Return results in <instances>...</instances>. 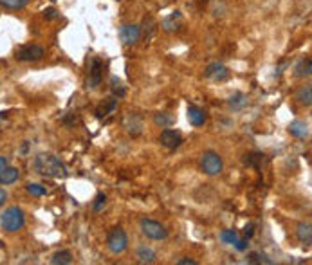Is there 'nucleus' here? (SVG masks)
Returning a JSON list of instances; mask_svg holds the SVG:
<instances>
[{
  "label": "nucleus",
  "instance_id": "23",
  "mask_svg": "<svg viewBox=\"0 0 312 265\" xmlns=\"http://www.w3.org/2000/svg\"><path fill=\"white\" fill-rule=\"evenodd\" d=\"M110 89H112L114 98H125V96H127V89H125L123 81H121L120 78H115V76L110 79Z\"/></svg>",
  "mask_w": 312,
  "mask_h": 265
},
{
  "label": "nucleus",
  "instance_id": "26",
  "mask_svg": "<svg viewBox=\"0 0 312 265\" xmlns=\"http://www.w3.org/2000/svg\"><path fill=\"white\" fill-rule=\"evenodd\" d=\"M105 206H107V195L99 193L98 197H96L94 204H92V209H94L96 213H99V211H103V207Z\"/></svg>",
  "mask_w": 312,
  "mask_h": 265
},
{
  "label": "nucleus",
  "instance_id": "16",
  "mask_svg": "<svg viewBox=\"0 0 312 265\" xmlns=\"http://www.w3.org/2000/svg\"><path fill=\"white\" fill-rule=\"evenodd\" d=\"M72 253L69 249H62V251H56V253L51 256V263L53 265H69L72 263Z\"/></svg>",
  "mask_w": 312,
  "mask_h": 265
},
{
  "label": "nucleus",
  "instance_id": "32",
  "mask_svg": "<svg viewBox=\"0 0 312 265\" xmlns=\"http://www.w3.org/2000/svg\"><path fill=\"white\" fill-rule=\"evenodd\" d=\"M177 265H197V260H193V258H181V260H177Z\"/></svg>",
  "mask_w": 312,
  "mask_h": 265
},
{
  "label": "nucleus",
  "instance_id": "35",
  "mask_svg": "<svg viewBox=\"0 0 312 265\" xmlns=\"http://www.w3.org/2000/svg\"><path fill=\"white\" fill-rule=\"evenodd\" d=\"M244 233H246V238H251V236H253V233H255V228H253V224L247 226L246 231H244Z\"/></svg>",
  "mask_w": 312,
  "mask_h": 265
},
{
  "label": "nucleus",
  "instance_id": "7",
  "mask_svg": "<svg viewBox=\"0 0 312 265\" xmlns=\"http://www.w3.org/2000/svg\"><path fill=\"white\" fill-rule=\"evenodd\" d=\"M120 38L125 46H134L141 38V27L136 24H125L120 29Z\"/></svg>",
  "mask_w": 312,
  "mask_h": 265
},
{
  "label": "nucleus",
  "instance_id": "11",
  "mask_svg": "<svg viewBox=\"0 0 312 265\" xmlns=\"http://www.w3.org/2000/svg\"><path fill=\"white\" fill-rule=\"evenodd\" d=\"M101 78H103V63L101 60L94 58L92 60V65H91V71H89V87L91 89H98L99 83H101Z\"/></svg>",
  "mask_w": 312,
  "mask_h": 265
},
{
  "label": "nucleus",
  "instance_id": "21",
  "mask_svg": "<svg viewBox=\"0 0 312 265\" xmlns=\"http://www.w3.org/2000/svg\"><path fill=\"white\" fill-rule=\"evenodd\" d=\"M173 116L168 112H157L155 116H153V123L157 124V126H161V128H170L173 124Z\"/></svg>",
  "mask_w": 312,
  "mask_h": 265
},
{
  "label": "nucleus",
  "instance_id": "29",
  "mask_svg": "<svg viewBox=\"0 0 312 265\" xmlns=\"http://www.w3.org/2000/svg\"><path fill=\"white\" fill-rule=\"evenodd\" d=\"M262 161H263V155H262V153H251V155H247L246 164H249V166H256V168H258L260 162H262Z\"/></svg>",
  "mask_w": 312,
  "mask_h": 265
},
{
  "label": "nucleus",
  "instance_id": "14",
  "mask_svg": "<svg viewBox=\"0 0 312 265\" xmlns=\"http://www.w3.org/2000/svg\"><path fill=\"white\" fill-rule=\"evenodd\" d=\"M188 121L193 126H202L206 123V112L199 107H188Z\"/></svg>",
  "mask_w": 312,
  "mask_h": 265
},
{
  "label": "nucleus",
  "instance_id": "30",
  "mask_svg": "<svg viewBox=\"0 0 312 265\" xmlns=\"http://www.w3.org/2000/svg\"><path fill=\"white\" fill-rule=\"evenodd\" d=\"M247 261H251V263H260V261H265V263H271V260H267L263 254H258V253H251L249 258H247Z\"/></svg>",
  "mask_w": 312,
  "mask_h": 265
},
{
  "label": "nucleus",
  "instance_id": "15",
  "mask_svg": "<svg viewBox=\"0 0 312 265\" xmlns=\"http://www.w3.org/2000/svg\"><path fill=\"white\" fill-rule=\"evenodd\" d=\"M312 74V60L303 58L298 62V65L294 67V76L296 78H308Z\"/></svg>",
  "mask_w": 312,
  "mask_h": 265
},
{
  "label": "nucleus",
  "instance_id": "13",
  "mask_svg": "<svg viewBox=\"0 0 312 265\" xmlns=\"http://www.w3.org/2000/svg\"><path fill=\"white\" fill-rule=\"evenodd\" d=\"M181 13L179 11H173L172 15H168V17L163 20V29L166 31V33H173V31H177L179 27H181Z\"/></svg>",
  "mask_w": 312,
  "mask_h": 265
},
{
  "label": "nucleus",
  "instance_id": "17",
  "mask_svg": "<svg viewBox=\"0 0 312 265\" xmlns=\"http://www.w3.org/2000/svg\"><path fill=\"white\" fill-rule=\"evenodd\" d=\"M18 175L20 173H18L17 168H9V166H6L4 170L0 171V184H2V186H9V184L17 183Z\"/></svg>",
  "mask_w": 312,
  "mask_h": 265
},
{
  "label": "nucleus",
  "instance_id": "22",
  "mask_svg": "<svg viewBox=\"0 0 312 265\" xmlns=\"http://www.w3.org/2000/svg\"><path fill=\"white\" fill-rule=\"evenodd\" d=\"M296 100L300 101L301 105H307V107H310V105H312V87H310V85H307V87H301L300 91H298V94H296Z\"/></svg>",
  "mask_w": 312,
  "mask_h": 265
},
{
  "label": "nucleus",
  "instance_id": "20",
  "mask_svg": "<svg viewBox=\"0 0 312 265\" xmlns=\"http://www.w3.org/2000/svg\"><path fill=\"white\" fill-rule=\"evenodd\" d=\"M115 107H118V100L115 98H108V100H105L101 103V107L96 110V116L98 117H105L108 116V114H112L115 110Z\"/></svg>",
  "mask_w": 312,
  "mask_h": 265
},
{
  "label": "nucleus",
  "instance_id": "5",
  "mask_svg": "<svg viewBox=\"0 0 312 265\" xmlns=\"http://www.w3.org/2000/svg\"><path fill=\"white\" fill-rule=\"evenodd\" d=\"M139 228H141V233L146 238H150V240H165L166 236H168V229L161 224V222H155V220L143 218L139 222Z\"/></svg>",
  "mask_w": 312,
  "mask_h": 265
},
{
  "label": "nucleus",
  "instance_id": "12",
  "mask_svg": "<svg viewBox=\"0 0 312 265\" xmlns=\"http://www.w3.org/2000/svg\"><path fill=\"white\" fill-rule=\"evenodd\" d=\"M289 134L298 137V139H305V137H308V134H310L308 123H305V121H301V119L292 121V123L289 124Z\"/></svg>",
  "mask_w": 312,
  "mask_h": 265
},
{
  "label": "nucleus",
  "instance_id": "9",
  "mask_svg": "<svg viewBox=\"0 0 312 265\" xmlns=\"http://www.w3.org/2000/svg\"><path fill=\"white\" fill-rule=\"evenodd\" d=\"M204 76L213 79V81H224V79L229 78V69L224 67L222 63L215 62V63H211V65H208V69L204 71Z\"/></svg>",
  "mask_w": 312,
  "mask_h": 265
},
{
  "label": "nucleus",
  "instance_id": "36",
  "mask_svg": "<svg viewBox=\"0 0 312 265\" xmlns=\"http://www.w3.org/2000/svg\"><path fill=\"white\" fill-rule=\"evenodd\" d=\"M6 166H8V161H6V157H0V171L4 170Z\"/></svg>",
  "mask_w": 312,
  "mask_h": 265
},
{
  "label": "nucleus",
  "instance_id": "25",
  "mask_svg": "<svg viewBox=\"0 0 312 265\" xmlns=\"http://www.w3.org/2000/svg\"><path fill=\"white\" fill-rule=\"evenodd\" d=\"M29 0H0V6L6 9H13V11H18V9L25 8Z\"/></svg>",
  "mask_w": 312,
  "mask_h": 265
},
{
  "label": "nucleus",
  "instance_id": "10",
  "mask_svg": "<svg viewBox=\"0 0 312 265\" xmlns=\"http://www.w3.org/2000/svg\"><path fill=\"white\" fill-rule=\"evenodd\" d=\"M123 124H125V128H127V132L130 134L132 137H137L141 132H143V119L134 112H128L127 116H125Z\"/></svg>",
  "mask_w": 312,
  "mask_h": 265
},
{
  "label": "nucleus",
  "instance_id": "4",
  "mask_svg": "<svg viewBox=\"0 0 312 265\" xmlns=\"http://www.w3.org/2000/svg\"><path fill=\"white\" fill-rule=\"evenodd\" d=\"M201 168L206 175L215 177V175H220L224 170V161L217 152H204L201 159Z\"/></svg>",
  "mask_w": 312,
  "mask_h": 265
},
{
  "label": "nucleus",
  "instance_id": "18",
  "mask_svg": "<svg viewBox=\"0 0 312 265\" xmlns=\"http://www.w3.org/2000/svg\"><path fill=\"white\" fill-rule=\"evenodd\" d=\"M155 258H157V254L152 247L141 245V247L137 249V260H139V263H153Z\"/></svg>",
  "mask_w": 312,
  "mask_h": 265
},
{
  "label": "nucleus",
  "instance_id": "1",
  "mask_svg": "<svg viewBox=\"0 0 312 265\" xmlns=\"http://www.w3.org/2000/svg\"><path fill=\"white\" fill-rule=\"evenodd\" d=\"M34 170L38 171L44 177H51V179H63L69 175L65 164H63L56 155L53 153H40L34 157Z\"/></svg>",
  "mask_w": 312,
  "mask_h": 265
},
{
  "label": "nucleus",
  "instance_id": "31",
  "mask_svg": "<svg viewBox=\"0 0 312 265\" xmlns=\"http://www.w3.org/2000/svg\"><path fill=\"white\" fill-rule=\"evenodd\" d=\"M44 17H46L47 20H53V18H56V17H58V15H56V9H53V8L46 9V11H44Z\"/></svg>",
  "mask_w": 312,
  "mask_h": 265
},
{
  "label": "nucleus",
  "instance_id": "33",
  "mask_svg": "<svg viewBox=\"0 0 312 265\" xmlns=\"http://www.w3.org/2000/svg\"><path fill=\"white\" fill-rule=\"evenodd\" d=\"M233 245L239 249V251H244V249L247 247V238H246V240H239V238H237V242H235Z\"/></svg>",
  "mask_w": 312,
  "mask_h": 265
},
{
  "label": "nucleus",
  "instance_id": "28",
  "mask_svg": "<svg viewBox=\"0 0 312 265\" xmlns=\"http://www.w3.org/2000/svg\"><path fill=\"white\" fill-rule=\"evenodd\" d=\"M220 238H222V242H224V244H235L239 236H237V233H235L233 229H229V231H222Z\"/></svg>",
  "mask_w": 312,
  "mask_h": 265
},
{
  "label": "nucleus",
  "instance_id": "19",
  "mask_svg": "<svg viewBox=\"0 0 312 265\" xmlns=\"http://www.w3.org/2000/svg\"><path fill=\"white\" fill-rule=\"evenodd\" d=\"M296 235H298V238H300V242L301 244H305V245H310L312 244V228H310V224H300L298 226V229H296Z\"/></svg>",
  "mask_w": 312,
  "mask_h": 265
},
{
  "label": "nucleus",
  "instance_id": "2",
  "mask_svg": "<svg viewBox=\"0 0 312 265\" xmlns=\"http://www.w3.org/2000/svg\"><path fill=\"white\" fill-rule=\"evenodd\" d=\"M25 224V216L18 206H11L8 207L2 215H0V226L6 233H17L24 228Z\"/></svg>",
  "mask_w": 312,
  "mask_h": 265
},
{
  "label": "nucleus",
  "instance_id": "34",
  "mask_svg": "<svg viewBox=\"0 0 312 265\" xmlns=\"http://www.w3.org/2000/svg\"><path fill=\"white\" fill-rule=\"evenodd\" d=\"M6 200H8V191L4 188H0V206H4Z\"/></svg>",
  "mask_w": 312,
  "mask_h": 265
},
{
  "label": "nucleus",
  "instance_id": "27",
  "mask_svg": "<svg viewBox=\"0 0 312 265\" xmlns=\"http://www.w3.org/2000/svg\"><path fill=\"white\" fill-rule=\"evenodd\" d=\"M27 191L31 195H34V197H44L47 193L46 188L40 186V184H27Z\"/></svg>",
  "mask_w": 312,
  "mask_h": 265
},
{
  "label": "nucleus",
  "instance_id": "8",
  "mask_svg": "<svg viewBox=\"0 0 312 265\" xmlns=\"http://www.w3.org/2000/svg\"><path fill=\"white\" fill-rule=\"evenodd\" d=\"M159 141H161V145L165 146V148L175 150V148H179V146L182 145V136L179 132H175V130L166 128V130H163V132H161Z\"/></svg>",
  "mask_w": 312,
  "mask_h": 265
},
{
  "label": "nucleus",
  "instance_id": "3",
  "mask_svg": "<svg viewBox=\"0 0 312 265\" xmlns=\"http://www.w3.org/2000/svg\"><path fill=\"white\" fill-rule=\"evenodd\" d=\"M107 247L110 253L121 254L128 247V236L121 228H112L107 235Z\"/></svg>",
  "mask_w": 312,
  "mask_h": 265
},
{
  "label": "nucleus",
  "instance_id": "24",
  "mask_svg": "<svg viewBox=\"0 0 312 265\" xmlns=\"http://www.w3.org/2000/svg\"><path fill=\"white\" fill-rule=\"evenodd\" d=\"M246 105H247V100L242 92H237V94L229 98V107L233 108V110H242Z\"/></svg>",
  "mask_w": 312,
  "mask_h": 265
},
{
  "label": "nucleus",
  "instance_id": "6",
  "mask_svg": "<svg viewBox=\"0 0 312 265\" xmlns=\"http://www.w3.org/2000/svg\"><path fill=\"white\" fill-rule=\"evenodd\" d=\"M44 56H46V49L40 46H34V43L24 46L22 49L17 51V60H20V62H38Z\"/></svg>",
  "mask_w": 312,
  "mask_h": 265
}]
</instances>
